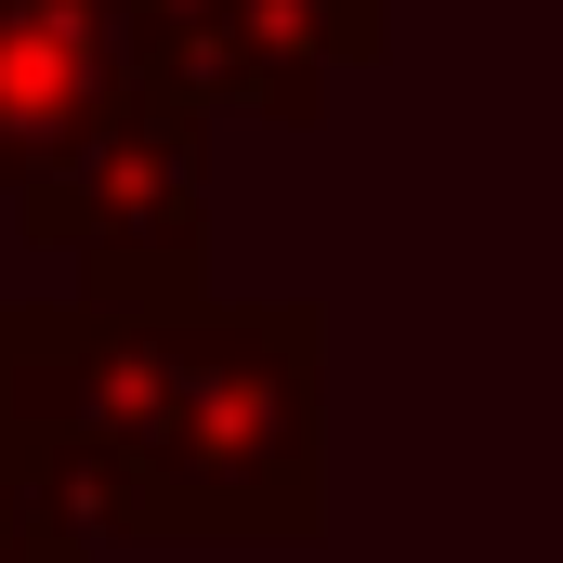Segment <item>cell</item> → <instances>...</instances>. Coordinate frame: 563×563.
<instances>
[{
	"label": "cell",
	"instance_id": "1",
	"mask_svg": "<svg viewBox=\"0 0 563 563\" xmlns=\"http://www.w3.org/2000/svg\"><path fill=\"white\" fill-rule=\"evenodd\" d=\"M13 432L53 498L106 538L301 551L328 538V314L184 301V314H13Z\"/></svg>",
	"mask_w": 563,
	"mask_h": 563
},
{
	"label": "cell",
	"instance_id": "3",
	"mask_svg": "<svg viewBox=\"0 0 563 563\" xmlns=\"http://www.w3.org/2000/svg\"><path fill=\"white\" fill-rule=\"evenodd\" d=\"M170 92L144 0H0V197H53Z\"/></svg>",
	"mask_w": 563,
	"mask_h": 563
},
{
	"label": "cell",
	"instance_id": "4",
	"mask_svg": "<svg viewBox=\"0 0 563 563\" xmlns=\"http://www.w3.org/2000/svg\"><path fill=\"white\" fill-rule=\"evenodd\" d=\"M144 26L197 119H276V132H314L394 53V0H144Z\"/></svg>",
	"mask_w": 563,
	"mask_h": 563
},
{
	"label": "cell",
	"instance_id": "2",
	"mask_svg": "<svg viewBox=\"0 0 563 563\" xmlns=\"http://www.w3.org/2000/svg\"><path fill=\"white\" fill-rule=\"evenodd\" d=\"M13 223L53 263H79L92 314H184V301H210V119L184 92H157L53 197H13Z\"/></svg>",
	"mask_w": 563,
	"mask_h": 563
},
{
	"label": "cell",
	"instance_id": "5",
	"mask_svg": "<svg viewBox=\"0 0 563 563\" xmlns=\"http://www.w3.org/2000/svg\"><path fill=\"white\" fill-rule=\"evenodd\" d=\"M13 314H26V301H0V472H40L26 432H13Z\"/></svg>",
	"mask_w": 563,
	"mask_h": 563
}]
</instances>
